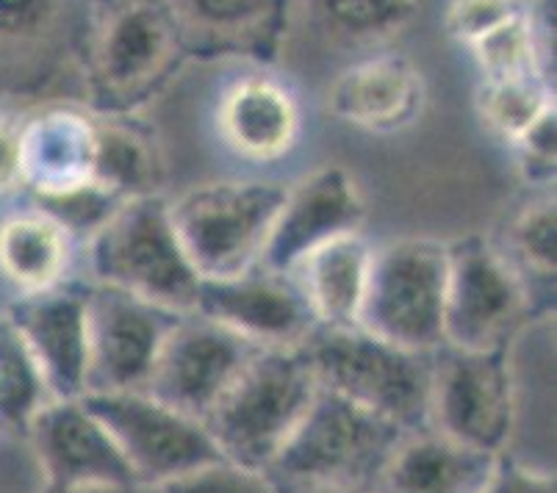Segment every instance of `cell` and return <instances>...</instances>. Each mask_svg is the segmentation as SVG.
Wrapping results in <instances>:
<instances>
[{
    "instance_id": "obj_1",
    "label": "cell",
    "mask_w": 557,
    "mask_h": 493,
    "mask_svg": "<svg viewBox=\"0 0 557 493\" xmlns=\"http://www.w3.org/2000/svg\"><path fill=\"white\" fill-rule=\"evenodd\" d=\"M186 56L164 0H109L86 39L89 109L139 114L178 75Z\"/></svg>"
},
{
    "instance_id": "obj_2",
    "label": "cell",
    "mask_w": 557,
    "mask_h": 493,
    "mask_svg": "<svg viewBox=\"0 0 557 493\" xmlns=\"http://www.w3.org/2000/svg\"><path fill=\"white\" fill-rule=\"evenodd\" d=\"M89 283L120 288L170 313H195L200 274L172 225L170 197L123 200L86 242Z\"/></svg>"
},
{
    "instance_id": "obj_3",
    "label": "cell",
    "mask_w": 557,
    "mask_h": 493,
    "mask_svg": "<svg viewBox=\"0 0 557 493\" xmlns=\"http://www.w3.org/2000/svg\"><path fill=\"white\" fill-rule=\"evenodd\" d=\"M319 383L302 347L258 349L206 427L222 457L267 471L302 424Z\"/></svg>"
},
{
    "instance_id": "obj_4",
    "label": "cell",
    "mask_w": 557,
    "mask_h": 493,
    "mask_svg": "<svg viewBox=\"0 0 557 493\" xmlns=\"http://www.w3.org/2000/svg\"><path fill=\"white\" fill-rule=\"evenodd\" d=\"M302 353L322 391L392 421L405 433L428 427L433 353L403 349L361 328H317Z\"/></svg>"
},
{
    "instance_id": "obj_5",
    "label": "cell",
    "mask_w": 557,
    "mask_h": 493,
    "mask_svg": "<svg viewBox=\"0 0 557 493\" xmlns=\"http://www.w3.org/2000/svg\"><path fill=\"white\" fill-rule=\"evenodd\" d=\"M405 430L331 391L319 389L311 410L267 474L281 493L311 488H374Z\"/></svg>"
},
{
    "instance_id": "obj_6",
    "label": "cell",
    "mask_w": 557,
    "mask_h": 493,
    "mask_svg": "<svg viewBox=\"0 0 557 493\" xmlns=\"http://www.w3.org/2000/svg\"><path fill=\"white\" fill-rule=\"evenodd\" d=\"M449 244L444 347L466 353L513 349L546 311L499 244L463 236Z\"/></svg>"
},
{
    "instance_id": "obj_7",
    "label": "cell",
    "mask_w": 557,
    "mask_h": 493,
    "mask_svg": "<svg viewBox=\"0 0 557 493\" xmlns=\"http://www.w3.org/2000/svg\"><path fill=\"white\" fill-rule=\"evenodd\" d=\"M286 186L272 181H209L170 200L172 225L202 281L258 267Z\"/></svg>"
},
{
    "instance_id": "obj_8",
    "label": "cell",
    "mask_w": 557,
    "mask_h": 493,
    "mask_svg": "<svg viewBox=\"0 0 557 493\" xmlns=\"http://www.w3.org/2000/svg\"><path fill=\"white\" fill-rule=\"evenodd\" d=\"M449 244L397 238L372 252L358 328L413 353L444 347Z\"/></svg>"
},
{
    "instance_id": "obj_9",
    "label": "cell",
    "mask_w": 557,
    "mask_h": 493,
    "mask_svg": "<svg viewBox=\"0 0 557 493\" xmlns=\"http://www.w3.org/2000/svg\"><path fill=\"white\" fill-rule=\"evenodd\" d=\"M519 421V378L513 349L433 353L428 427L488 455H508Z\"/></svg>"
},
{
    "instance_id": "obj_10",
    "label": "cell",
    "mask_w": 557,
    "mask_h": 493,
    "mask_svg": "<svg viewBox=\"0 0 557 493\" xmlns=\"http://www.w3.org/2000/svg\"><path fill=\"white\" fill-rule=\"evenodd\" d=\"M84 403L103 421L139 488L153 491L222 457L209 427L148 391L84 394Z\"/></svg>"
},
{
    "instance_id": "obj_11",
    "label": "cell",
    "mask_w": 557,
    "mask_h": 493,
    "mask_svg": "<svg viewBox=\"0 0 557 493\" xmlns=\"http://www.w3.org/2000/svg\"><path fill=\"white\" fill-rule=\"evenodd\" d=\"M258 349L200 313H184L172 322L145 391L206 424Z\"/></svg>"
},
{
    "instance_id": "obj_12",
    "label": "cell",
    "mask_w": 557,
    "mask_h": 493,
    "mask_svg": "<svg viewBox=\"0 0 557 493\" xmlns=\"http://www.w3.org/2000/svg\"><path fill=\"white\" fill-rule=\"evenodd\" d=\"M86 313H89L86 394L148 389L161 344L172 322L184 317L98 283H86Z\"/></svg>"
},
{
    "instance_id": "obj_13",
    "label": "cell",
    "mask_w": 557,
    "mask_h": 493,
    "mask_svg": "<svg viewBox=\"0 0 557 493\" xmlns=\"http://www.w3.org/2000/svg\"><path fill=\"white\" fill-rule=\"evenodd\" d=\"M195 313L261 349L302 347L317 330L295 278L261 263L233 278L200 281Z\"/></svg>"
},
{
    "instance_id": "obj_14",
    "label": "cell",
    "mask_w": 557,
    "mask_h": 493,
    "mask_svg": "<svg viewBox=\"0 0 557 493\" xmlns=\"http://www.w3.org/2000/svg\"><path fill=\"white\" fill-rule=\"evenodd\" d=\"M363 222L367 197L356 175L338 164L317 167L295 186H286L261 267L288 274L322 244L347 233H361Z\"/></svg>"
},
{
    "instance_id": "obj_15",
    "label": "cell",
    "mask_w": 557,
    "mask_h": 493,
    "mask_svg": "<svg viewBox=\"0 0 557 493\" xmlns=\"http://www.w3.org/2000/svg\"><path fill=\"white\" fill-rule=\"evenodd\" d=\"M23 439L32 444L42 485H95V482H128L136 485L123 452L103 421L89 410L84 396L50 399Z\"/></svg>"
},
{
    "instance_id": "obj_16",
    "label": "cell",
    "mask_w": 557,
    "mask_h": 493,
    "mask_svg": "<svg viewBox=\"0 0 557 493\" xmlns=\"http://www.w3.org/2000/svg\"><path fill=\"white\" fill-rule=\"evenodd\" d=\"M25 347L37 360L53 399L86 394L89 369V313L86 286L62 283L39 294H25L7 313Z\"/></svg>"
},
{
    "instance_id": "obj_17",
    "label": "cell",
    "mask_w": 557,
    "mask_h": 493,
    "mask_svg": "<svg viewBox=\"0 0 557 493\" xmlns=\"http://www.w3.org/2000/svg\"><path fill=\"white\" fill-rule=\"evenodd\" d=\"M428 103L422 70L403 53H377L349 64L327 89V111L349 128L392 136L410 128Z\"/></svg>"
},
{
    "instance_id": "obj_18",
    "label": "cell",
    "mask_w": 557,
    "mask_h": 493,
    "mask_svg": "<svg viewBox=\"0 0 557 493\" xmlns=\"http://www.w3.org/2000/svg\"><path fill=\"white\" fill-rule=\"evenodd\" d=\"M95 109L53 103L20 122V170L34 200H48L95 183Z\"/></svg>"
},
{
    "instance_id": "obj_19",
    "label": "cell",
    "mask_w": 557,
    "mask_h": 493,
    "mask_svg": "<svg viewBox=\"0 0 557 493\" xmlns=\"http://www.w3.org/2000/svg\"><path fill=\"white\" fill-rule=\"evenodd\" d=\"M186 53L275 61L292 17V0H164Z\"/></svg>"
},
{
    "instance_id": "obj_20",
    "label": "cell",
    "mask_w": 557,
    "mask_h": 493,
    "mask_svg": "<svg viewBox=\"0 0 557 493\" xmlns=\"http://www.w3.org/2000/svg\"><path fill=\"white\" fill-rule=\"evenodd\" d=\"M216 128L236 156L258 164L283 159L300 139V106L270 75H245L222 91Z\"/></svg>"
},
{
    "instance_id": "obj_21",
    "label": "cell",
    "mask_w": 557,
    "mask_h": 493,
    "mask_svg": "<svg viewBox=\"0 0 557 493\" xmlns=\"http://www.w3.org/2000/svg\"><path fill=\"white\" fill-rule=\"evenodd\" d=\"M499 457L447 439L433 427L399 439L380 471L377 493H483Z\"/></svg>"
},
{
    "instance_id": "obj_22",
    "label": "cell",
    "mask_w": 557,
    "mask_h": 493,
    "mask_svg": "<svg viewBox=\"0 0 557 493\" xmlns=\"http://www.w3.org/2000/svg\"><path fill=\"white\" fill-rule=\"evenodd\" d=\"M372 252L363 233H347L308 252L288 272L300 286L317 328H358Z\"/></svg>"
},
{
    "instance_id": "obj_23",
    "label": "cell",
    "mask_w": 557,
    "mask_h": 493,
    "mask_svg": "<svg viewBox=\"0 0 557 493\" xmlns=\"http://www.w3.org/2000/svg\"><path fill=\"white\" fill-rule=\"evenodd\" d=\"M73 252V236L37 206L0 220V278L17 297L67 283Z\"/></svg>"
},
{
    "instance_id": "obj_24",
    "label": "cell",
    "mask_w": 557,
    "mask_h": 493,
    "mask_svg": "<svg viewBox=\"0 0 557 493\" xmlns=\"http://www.w3.org/2000/svg\"><path fill=\"white\" fill-rule=\"evenodd\" d=\"M98 122V156L95 183L116 200L164 195V152L153 131L139 114H106L95 111Z\"/></svg>"
},
{
    "instance_id": "obj_25",
    "label": "cell",
    "mask_w": 557,
    "mask_h": 493,
    "mask_svg": "<svg viewBox=\"0 0 557 493\" xmlns=\"http://www.w3.org/2000/svg\"><path fill=\"white\" fill-rule=\"evenodd\" d=\"M311 23L342 48H372L399 37L419 14L422 0H292Z\"/></svg>"
},
{
    "instance_id": "obj_26",
    "label": "cell",
    "mask_w": 557,
    "mask_h": 493,
    "mask_svg": "<svg viewBox=\"0 0 557 493\" xmlns=\"http://www.w3.org/2000/svg\"><path fill=\"white\" fill-rule=\"evenodd\" d=\"M508 261L519 269V274L533 288L539 305L549 313L555 299V272H557V208L549 192L539 200L527 202L513 222L508 225L505 244H499Z\"/></svg>"
},
{
    "instance_id": "obj_27",
    "label": "cell",
    "mask_w": 557,
    "mask_h": 493,
    "mask_svg": "<svg viewBox=\"0 0 557 493\" xmlns=\"http://www.w3.org/2000/svg\"><path fill=\"white\" fill-rule=\"evenodd\" d=\"M552 111H555V89L544 75L483 81L478 89L480 120L508 147H513Z\"/></svg>"
},
{
    "instance_id": "obj_28",
    "label": "cell",
    "mask_w": 557,
    "mask_h": 493,
    "mask_svg": "<svg viewBox=\"0 0 557 493\" xmlns=\"http://www.w3.org/2000/svg\"><path fill=\"white\" fill-rule=\"evenodd\" d=\"M48 385L23 335L9 317H0V430L25 435L34 416L50 403Z\"/></svg>"
},
{
    "instance_id": "obj_29",
    "label": "cell",
    "mask_w": 557,
    "mask_h": 493,
    "mask_svg": "<svg viewBox=\"0 0 557 493\" xmlns=\"http://www.w3.org/2000/svg\"><path fill=\"white\" fill-rule=\"evenodd\" d=\"M153 493H281V488L267 471L220 457L153 488Z\"/></svg>"
},
{
    "instance_id": "obj_30",
    "label": "cell",
    "mask_w": 557,
    "mask_h": 493,
    "mask_svg": "<svg viewBox=\"0 0 557 493\" xmlns=\"http://www.w3.org/2000/svg\"><path fill=\"white\" fill-rule=\"evenodd\" d=\"M123 200H116L111 192H106L98 183H86L81 189L64 192L59 197H48V200H37L34 206L39 211L50 213L64 231L73 236V242H89V238L98 233V227L103 225L111 217L116 206Z\"/></svg>"
},
{
    "instance_id": "obj_31",
    "label": "cell",
    "mask_w": 557,
    "mask_h": 493,
    "mask_svg": "<svg viewBox=\"0 0 557 493\" xmlns=\"http://www.w3.org/2000/svg\"><path fill=\"white\" fill-rule=\"evenodd\" d=\"M530 0H447L444 30L460 48H472L491 28L513 17Z\"/></svg>"
},
{
    "instance_id": "obj_32",
    "label": "cell",
    "mask_w": 557,
    "mask_h": 493,
    "mask_svg": "<svg viewBox=\"0 0 557 493\" xmlns=\"http://www.w3.org/2000/svg\"><path fill=\"white\" fill-rule=\"evenodd\" d=\"M62 0H0V48L28 45L50 34Z\"/></svg>"
},
{
    "instance_id": "obj_33",
    "label": "cell",
    "mask_w": 557,
    "mask_h": 493,
    "mask_svg": "<svg viewBox=\"0 0 557 493\" xmlns=\"http://www.w3.org/2000/svg\"><path fill=\"white\" fill-rule=\"evenodd\" d=\"M557 120L555 111L546 114L535 128L527 131L510 150L516 156V167H519L521 177L533 186H544L549 189L555 183V167H557Z\"/></svg>"
},
{
    "instance_id": "obj_34",
    "label": "cell",
    "mask_w": 557,
    "mask_h": 493,
    "mask_svg": "<svg viewBox=\"0 0 557 493\" xmlns=\"http://www.w3.org/2000/svg\"><path fill=\"white\" fill-rule=\"evenodd\" d=\"M483 493H557L555 474L503 455Z\"/></svg>"
},
{
    "instance_id": "obj_35",
    "label": "cell",
    "mask_w": 557,
    "mask_h": 493,
    "mask_svg": "<svg viewBox=\"0 0 557 493\" xmlns=\"http://www.w3.org/2000/svg\"><path fill=\"white\" fill-rule=\"evenodd\" d=\"M23 186L20 170V122L0 111V197Z\"/></svg>"
},
{
    "instance_id": "obj_36",
    "label": "cell",
    "mask_w": 557,
    "mask_h": 493,
    "mask_svg": "<svg viewBox=\"0 0 557 493\" xmlns=\"http://www.w3.org/2000/svg\"><path fill=\"white\" fill-rule=\"evenodd\" d=\"M39 493H145V488L128 485V482H95V485H42Z\"/></svg>"
},
{
    "instance_id": "obj_37",
    "label": "cell",
    "mask_w": 557,
    "mask_h": 493,
    "mask_svg": "<svg viewBox=\"0 0 557 493\" xmlns=\"http://www.w3.org/2000/svg\"><path fill=\"white\" fill-rule=\"evenodd\" d=\"M295 493H377L374 488H311V491H295Z\"/></svg>"
},
{
    "instance_id": "obj_38",
    "label": "cell",
    "mask_w": 557,
    "mask_h": 493,
    "mask_svg": "<svg viewBox=\"0 0 557 493\" xmlns=\"http://www.w3.org/2000/svg\"><path fill=\"white\" fill-rule=\"evenodd\" d=\"M145 493H153V491H148V488H145Z\"/></svg>"
}]
</instances>
